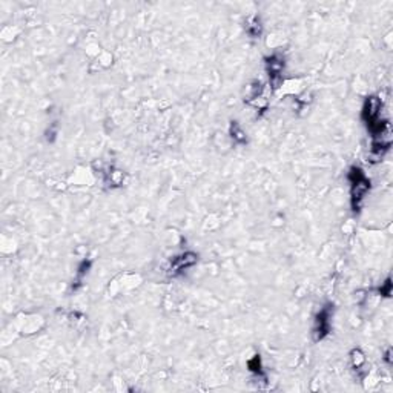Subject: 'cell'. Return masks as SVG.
Wrapping results in <instances>:
<instances>
[{
	"instance_id": "cell-6",
	"label": "cell",
	"mask_w": 393,
	"mask_h": 393,
	"mask_svg": "<svg viewBox=\"0 0 393 393\" xmlns=\"http://www.w3.org/2000/svg\"><path fill=\"white\" fill-rule=\"evenodd\" d=\"M244 30H246V32L252 37V39H260L261 34H263V25H261L260 17H257V16L249 17V19L246 20Z\"/></svg>"
},
{
	"instance_id": "cell-1",
	"label": "cell",
	"mask_w": 393,
	"mask_h": 393,
	"mask_svg": "<svg viewBox=\"0 0 393 393\" xmlns=\"http://www.w3.org/2000/svg\"><path fill=\"white\" fill-rule=\"evenodd\" d=\"M349 183H350V203H352V209L357 212L360 211L363 200L367 195V192L370 191V180L367 179V175L364 171L358 166H353L349 171Z\"/></svg>"
},
{
	"instance_id": "cell-12",
	"label": "cell",
	"mask_w": 393,
	"mask_h": 393,
	"mask_svg": "<svg viewBox=\"0 0 393 393\" xmlns=\"http://www.w3.org/2000/svg\"><path fill=\"white\" fill-rule=\"evenodd\" d=\"M379 294L384 295V297H390V294H392V283H390V278H387L386 283H384L381 287H379Z\"/></svg>"
},
{
	"instance_id": "cell-2",
	"label": "cell",
	"mask_w": 393,
	"mask_h": 393,
	"mask_svg": "<svg viewBox=\"0 0 393 393\" xmlns=\"http://www.w3.org/2000/svg\"><path fill=\"white\" fill-rule=\"evenodd\" d=\"M381 111H383V101L381 100H379L376 95L367 97V100L364 101V106H363L361 117H363L364 123L367 124V129H369L370 134L378 131L384 124V121H387V120L381 119Z\"/></svg>"
},
{
	"instance_id": "cell-9",
	"label": "cell",
	"mask_w": 393,
	"mask_h": 393,
	"mask_svg": "<svg viewBox=\"0 0 393 393\" xmlns=\"http://www.w3.org/2000/svg\"><path fill=\"white\" fill-rule=\"evenodd\" d=\"M90 269H91V261L90 260H85V261H82L80 263V266H79V271H77V278H75V286H72L74 289H77L80 284H82V281H83V278H85V275H88V272H90Z\"/></svg>"
},
{
	"instance_id": "cell-8",
	"label": "cell",
	"mask_w": 393,
	"mask_h": 393,
	"mask_svg": "<svg viewBox=\"0 0 393 393\" xmlns=\"http://www.w3.org/2000/svg\"><path fill=\"white\" fill-rule=\"evenodd\" d=\"M247 367H249V370L252 373H255L257 376H261L263 379H266L264 376V372H263V367H261V358H260V355H255L252 360L247 361Z\"/></svg>"
},
{
	"instance_id": "cell-5",
	"label": "cell",
	"mask_w": 393,
	"mask_h": 393,
	"mask_svg": "<svg viewBox=\"0 0 393 393\" xmlns=\"http://www.w3.org/2000/svg\"><path fill=\"white\" fill-rule=\"evenodd\" d=\"M198 261V255L195 252H183L180 255H177L171 260L169 264V273L172 276H177L183 272H186L187 269H191L194 264H197Z\"/></svg>"
},
{
	"instance_id": "cell-11",
	"label": "cell",
	"mask_w": 393,
	"mask_h": 393,
	"mask_svg": "<svg viewBox=\"0 0 393 393\" xmlns=\"http://www.w3.org/2000/svg\"><path fill=\"white\" fill-rule=\"evenodd\" d=\"M350 357H352V363H353V367L357 370H360L361 367L365 364V357H364V353L360 350V349H353L352 353H350Z\"/></svg>"
},
{
	"instance_id": "cell-3",
	"label": "cell",
	"mask_w": 393,
	"mask_h": 393,
	"mask_svg": "<svg viewBox=\"0 0 393 393\" xmlns=\"http://www.w3.org/2000/svg\"><path fill=\"white\" fill-rule=\"evenodd\" d=\"M332 315H333L332 304H326V306L321 307V310L316 313V318L313 323V331H312L313 341H321L329 335V332H331V326H332V323H331Z\"/></svg>"
},
{
	"instance_id": "cell-4",
	"label": "cell",
	"mask_w": 393,
	"mask_h": 393,
	"mask_svg": "<svg viewBox=\"0 0 393 393\" xmlns=\"http://www.w3.org/2000/svg\"><path fill=\"white\" fill-rule=\"evenodd\" d=\"M266 71L269 75V82L273 90L280 88L283 82V71H284V59L280 54H272L266 59Z\"/></svg>"
},
{
	"instance_id": "cell-13",
	"label": "cell",
	"mask_w": 393,
	"mask_h": 393,
	"mask_svg": "<svg viewBox=\"0 0 393 393\" xmlns=\"http://www.w3.org/2000/svg\"><path fill=\"white\" fill-rule=\"evenodd\" d=\"M390 353H392V350L389 349V350H387V353H386V358H384V360L387 361V364H389V365L392 364V360H390Z\"/></svg>"
},
{
	"instance_id": "cell-10",
	"label": "cell",
	"mask_w": 393,
	"mask_h": 393,
	"mask_svg": "<svg viewBox=\"0 0 393 393\" xmlns=\"http://www.w3.org/2000/svg\"><path fill=\"white\" fill-rule=\"evenodd\" d=\"M106 183H109L111 186H120L123 183V172L111 168L109 172H106Z\"/></svg>"
},
{
	"instance_id": "cell-7",
	"label": "cell",
	"mask_w": 393,
	"mask_h": 393,
	"mask_svg": "<svg viewBox=\"0 0 393 393\" xmlns=\"http://www.w3.org/2000/svg\"><path fill=\"white\" fill-rule=\"evenodd\" d=\"M229 134H231V138L234 140V143H237V145H246L247 143V135L243 131L242 126L238 124V121H231Z\"/></svg>"
}]
</instances>
